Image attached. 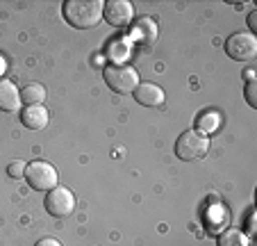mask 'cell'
Segmentation results:
<instances>
[{"label":"cell","instance_id":"obj_15","mask_svg":"<svg viewBox=\"0 0 257 246\" xmlns=\"http://www.w3.org/2000/svg\"><path fill=\"white\" fill-rule=\"evenodd\" d=\"M25 167H28V164L21 162V159H16V162H10V164H7V176H10V178H14V180L25 178Z\"/></svg>","mask_w":257,"mask_h":246},{"label":"cell","instance_id":"obj_18","mask_svg":"<svg viewBox=\"0 0 257 246\" xmlns=\"http://www.w3.org/2000/svg\"><path fill=\"white\" fill-rule=\"evenodd\" d=\"M255 25H257V12H252V14L248 16V28H250V32L255 30Z\"/></svg>","mask_w":257,"mask_h":246},{"label":"cell","instance_id":"obj_10","mask_svg":"<svg viewBox=\"0 0 257 246\" xmlns=\"http://www.w3.org/2000/svg\"><path fill=\"white\" fill-rule=\"evenodd\" d=\"M21 107V92L14 82L0 80V112H16Z\"/></svg>","mask_w":257,"mask_h":246},{"label":"cell","instance_id":"obj_12","mask_svg":"<svg viewBox=\"0 0 257 246\" xmlns=\"http://www.w3.org/2000/svg\"><path fill=\"white\" fill-rule=\"evenodd\" d=\"M46 101V87L39 82H30L21 89V105L30 107V105H44Z\"/></svg>","mask_w":257,"mask_h":246},{"label":"cell","instance_id":"obj_11","mask_svg":"<svg viewBox=\"0 0 257 246\" xmlns=\"http://www.w3.org/2000/svg\"><path fill=\"white\" fill-rule=\"evenodd\" d=\"M132 37L144 46H153V41L157 39V25L153 19L144 16V19H137L135 28H132Z\"/></svg>","mask_w":257,"mask_h":246},{"label":"cell","instance_id":"obj_6","mask_svg":"<svg viewBox=\"0 0 257 246\" xmlns=\"http://www.w3.org/2000/svg\"><path fill=\"white\" fill-rule=\"evenodd\" d=\"M44 205H46V210H48V214H53V217H59V219L68 217V214L75 210V194L68 187L57 185L55 189H50V192L46 194Z\"/></svg>","mask_w":257,"mask_h":246},{"label":"cell","instance_id":"obj_16","mask_svg":"<svg viewBox=\"0 0 257 246\" xmlns=\"http://www.w3.org/2000/svg\"><path fill=\"white\" fill-rule=\"evenodd\" d=\"M243 94H246V103H248V105L257 107V80H248Z\"/></svg>","mask_w":257,"mask_h":246},{"label":"cell","instance_id":"obj_20","mask_svg":"<svg viewBox=\"0 0 257 246\" xmlns=\"http://www.w3.org/2000/svg\"><path fill=\"white\" fill-rule=\"evenodd\" d=\"M248 232H250V235L255 232V217H252V214L248 217Z\"/></svg>","mask_w":257,"mask_h":246},{"label":"cell","instance_id":"obj_5","mask_svg":"<svg viewBox=\"0 0 257 246\" xmlns=\"http://www.w3.org/2000/svg\"><path fill=\"white\" fill-rule=\"evenodd\" d=\"M225 53L234 62H252L257 55V39L252 32H234L225 41Z\"/></svg>","mask_w":257,"mask_h":246},{"label":"cell","instance_id":"obj_4","mask_svg":"<svg viewBox=\"0 0 257 246\" xmlns=\"http://www.w3.org/2000/svg\"><path fill=\"white\" fill-rule=\"evenodd\" d=\"M57 169L53 164L44 162V159H34L25 167V180L32 189H39V192H50V189L57 187Z\"/></svg>","mask_w":257,"mask_h":246},{"label":"cell","instance_id":"obj_1","mask_svg":"<svg viewBox=\"0 0 257 246\" xmlns=\"http://www.w3.org/2000/svg\"><path fill=\"white\" fill-rule=\"evenodd\" d=\"M102 10H105L102 0H66L62 7L66 23L80 30L96 28L102 19Z\"/></svg>","mask_w":257,"mask_h":246},{"label":"cell","instance_id":"obj_14","mask_svg":"<svg viewBox=\"0 0 257 246\" xmlns=\"http://www.w3.org/2000/svg\"><path fill=\"white\" fill-rule=\"evenodd\" d=\"M218 126H221V116H218L216 112H207V114L198 116V128H196V130L203 132V135H209V132H214Z\"/></svg>","mask_w":257,"mask_h":246},{"label":"cell","instance_id":"obj_7","mask_svg":"<svg viewBox=\"0 0 257 246\" xmlns=\"http://www.w3.org/2000/svg\"><path fill=\"white\" fill-rule=\"evenodd\" d=\"M102 16L114 28H127L135 19V7L127 0H109V3H105Z\"/></svg>","mask_w":257,"mask_h":246},{"label":"cell","instance_id":"obj_19","mask_svg":"<svg viewBox=\"0 0 257 246\" xmlns=\"http://www.w3.org/2000/svg\"><path fill=\"white\" fill-rule=\"evenodd\" d=\"M5 71H7V62H5V57L0 55V80H3V75H5Z\"/></svg>","mask_w":257,"mask_h":246},{"label":"cell","instance_id":"obj_9","mask_svg":"<svg viewBox=\"0 0 257 246\" xmlns=\"http://www.w3.org/2000/svg\"><path fill=\"white\" fill-rule=\"evenodd\" d=\"M48 110L44 105H30V107H23L21 110V123L30 130H44L48 126Z\"/></svg>","mask_w":257,"mask_h":246},{"label":"cell","instance_id":"obj_17","mask_svg":"<svg viewBox=\"0 0 257 246\" xmlns=\"http://www.w3.org/2000/svg\"><path fill=\"white\" fill-rule=\"evenodd\" d=\"M34 246H62L57 239H53V237H44V239H39Z\"/></svg>","mask_w":257,"mask_h":246},{"label":"cell","instance_id":"obj_8","mask_svg":"<svg viewBox=\"0 0 257 246\" xmlns=\"http://www.w3.org/2000/svg\"><path fill=\"white\" fill-rule=\"evenodd\" d=\"M164 89L155 82H139V87L135 89V101L144 107H157L164 103Z\"/></svg>","mask_w":257,"mask_h":246},{"label":"cell","instance_id":"obj_13","mask_svg":"<svg viewBox=\"0 0 257 246\" xmlns=\"http://www.w3.org/2000/svg\"><path fill=\"white\" fill-rule=\"evenodd\" d=\"M218 246H250V239L239 228H228L218 237Z\"/></svg>","mask_w":257,"mask_h":246},{"label":"cell","instance_id":"obj_2","mask_svg":"<svg viewBox=\"0 0 257 246\" xmlns=\"http://www.w3.org/2000/svg\"><path fill=\"white\" fill-rule=\"evenodd\" d=\"M102 77H105L107 87L112 89L114 94H135V89L139 87V73H137L135 66L130 64H109L102 71Z\"/></svg>","mask_w":257,"mask_h":246},{"label":"cell","instance_id":"obj_3","mask_svg":"<svg viewBox=\"0 0 257 246\" xmlns=\"http://www.w3.org/2000/svg\"><path fill=\"white\" fill-rule=\"evenodd\" d=\"M209 150V137L198 130H185L175 141V155L185 162H194V159L205 157Z\"/></svg>","mask_w":257,"mask_h":246}]
</instances>
